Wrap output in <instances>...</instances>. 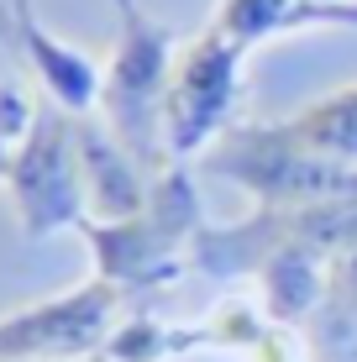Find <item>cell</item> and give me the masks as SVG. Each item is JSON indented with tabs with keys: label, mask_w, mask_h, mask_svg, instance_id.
<instances>
[{
	"label": "cell",
	"mask_w": 357,
	"mask_h": 362,
	"mask_svg": "<svg viewBox=\"0 0 357 362\" xmlns=\"http://www.w3.org/2000/svg\"><path fill=\"white\" fill-rule=\"evenodd\" d=\"M205 231V205L194 189V163L158 168L153 194L127 221H84L79 236L90 247V279L116 289L127 305L158 294L194 263V236Z\"/></svg>",
	"instance_id": "obj_1"
},
{
	"label": "cell",
	"mask_w": 357,
	"mask_h": 362,
	"mask_svg": "<svg viewBox=\"0 0 357 362\" xmlns=\"http://www.w3.org/2000/svg\"><path fill=\"white\" fill-rule=\"evenodd\" d=\"M194 168L237 184L257 210H310L357 199V168L305 147L284 121H237Z\"/></svg>",
	"instance_id": "obj_2"
},
{
	"label": "cell",
	"mask_w": 357,
	"mask_h": 362,
	"mask_svg": "<svg viewBox=\"0 0 357 362\" xmlns=\"http://www.w3.org/2000/svg\"><path fill=\"white\" fill-rule=\"evenodd\" d=\"M110 11H116V42H110V58H105V84H100V110L95 116L158 173L168 168L163 95H168V74H174V58H179V37L142 0H110Z\"/></svg>",
	"instance_id": "obj_3"
},
{
	"label": "cell",
	"mask_w": 357,
	"mask_h": 362,
	"mask_svg": "<svg viewBox=\"0 0 357 362\" xmlns=\"http://www.w3.org/2000/svg\"><path fill=\"white\" fill-rule=\"evenodd\" d=\"M0 189H6V205L16 216L21 242H47V236L79 231L90 221V199H84L74 116H64L58 105L42 100L32 132L11 153Z\"/></svg>",
	"instance_id": "obj_4"
},
{
	"label": "cell",
	"mask_w": 357,
	"mask_h": 362,
	"mask_svg": "<svg viewBox=\"0 0 357 362\" xmlns=\"http://www.w3.org/2000/svg\"><path fill=\"white\" fill-rule=\"evenodd\" d=\"M242 64H247V47L231 42L221 27H200L189 42H179L168 95H163L168 163H200L221 136L237 127Z\"/></svg>",
	"instance_id": "obj_5"
},
{
	"label": "cell",
	"mask_w": 357,
	"mask_h": 362,
	"mask_svg": "<svg viewBox=\"0 0 357 362\" xmlns=\"http://www.w3.org/2000/svg\"><path fill=\"white\" fill-rule=\"evenodd\" d=\"M127 310L131 305L100 279L16 305L0 315V362H95L105 357Z\"/></svg>",
	"instance_id": "obj_6"
},
{
	"label": "cell",
	"mask_w": 357,
	"mask_h": 362,
	"mask_svg": "<svg viewBox=\"0 0 357 362\" xmlns=\"http://www.w3.org/2000/svg\"><path fill=\"white\" fill-rule=\"evenodd\" d=\"M0 42L32 69V79L42 84L47 105H58L64 116H95V110H100L105 64L90 58L84 47L64 42V37H53L42 21H37L32 0H16V6H11L6 27H0Z\"/></svg>",
	"instance_id": "obj_7"
},
{
	"label": "cell",
	"mask_w": 357,
	"mask_h": 362,
	"mask_svg": "<svg viewBox=\"0 0 357 362\" xmlns=\"http://www.w3.org/2000/svg\"><path fill=\"white\" fill-rule=\"evenodd\" d=\"M79 136V173H84V199H90V221H127L137 216L153 194L158 173L105 127L100 116H74Z\"/></svg>",
	"instance_id": "obj_8"
},
{
	"label": "cell",
	"mask_w": 357,
	"mask_h": 362,
	"mask_svg": "<svg viewBox=\"0 0 357 362\" xmlns=\"http://www.w3.org/2000/svg\"><path fill=\"white\" fill-rule=\"evenodd\" d=\"M211 27H221L231 42L252 53L257 42L284 32H310V27H357V6H315V0H216Z\"/></svg>",
	"instance_id": "obj_9"
},
{
	"label": "cell",
	"mask_w": 357,
	"mask_h": 362,
	"mask_svg": "<svg viewBox=\"0 0 357 362\" xmlns=\"http://www.w3.org/2000/svg\"><path fill=\"white\" fill-rule=\"evenodd\" d=\"M284 127L321 158L357 168V84H341V90L300 105L294 116H284Z\"/></svg>",
	"instance_id": "obj_10"
},
{
	"label": "cell",
	"mask_w": 357,
	"mask_h": 362,
	"mask_svg": "<svg viewBox=\"0 0 357 362\" xmlns=\"http://www.w3.org/2000/svg\"><path fill=\"white\" fill-rule=\"evenodd\" d=\"M37 121V105L21 95V84H0V179H6V163L16 153V142L32 132Z\"/></svg>",
	"instance_id": "obj_11"
},
{
	"label": "cell",
	"mask_w": 357,
	"mask_h": 362,
	"mask_svg": "<svg viewBox=\"0 0 357 362\" xmlns=\"http://www.w3.org/2000/svg\"><path fill=\"white\" fill-rule=\"evenodd\" d=\"M247 362H315V357H310V341H305V331L274 326V331H268L263 341L247 352Z\"/></svg>",
	"instance_id": "obj_12"
},
{
	"label": "cell",
	"mask_w": 357,
	"mask_h": 362,
	"mask_svg": "<svg viewBox=\"0 0 357 362\" xmlns=\"http://www.w3.org/2000/svg\"><path fill=\"white\" fill-rule=\"evenodd\" d=\"M315 6H331V11H341V6H357V0H315Z\"/></svg>",
	"instance_id": "obj_13"
},
{
	"label": "cell",
	"mask_w": 357,
	"mask_h": 362,
	"mask_svg": "<svg viewBox=\"0 0 357 362\" xmlns=\"http://www.w3.org/2000/svg\"><path fill=\"white\" fill-rule=\"evenodd\" d=\"M11 6H16V0H0V27H6V16H11Z\"/></svg>",
	"instance_id": "obj_14"
},
{
	"label": "cell",
	"mask_w": 357,
	"mask_h": 362,
	"mask_svg": "<svg viewBox=\"0 0 357 362\" xmlns=\"http://www.w3.org/2000/svg\"><path fill=\"white\" fill-rule=\"evenodd\" d=\"M95 362H105V357H95Z\"/></svg>",
	"instance_id": "obj_15"
}]
</instances>
